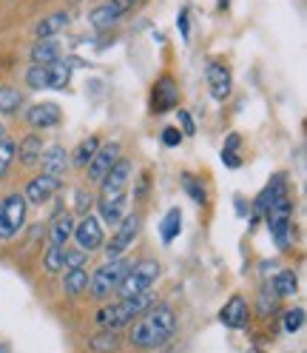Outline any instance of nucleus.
<instances>
[{
  "label": "nucleus",
  "mask_w": 307,
  "mask_h": 353,
  "mask_svg": "<svg viewBox=\"0 0 307 353\" xmlns=\"http://www.w3.org/2000/svg\"><path fill=\"white\" fill-rule=\"evenodd\" d=\"M177 26H180V34H182V40H188V37H191V23H188V12H180V17H177Z\"/></svg>",
  "instance_id": "a19ab883"
},
{
  "label": "nucleus",
  "mask_w": 307,
  "mask_h": 353,
  "mask_svg": "<svg viewBox=\"0 0 307 353\" xmlns=\"http://www.w3.org/2000/svg\"><path fill=\"white\" fill-rule=\"evenodd\" d=\"M180 105V85L173 83V77H160L157 85H154V94H151V112L154 114H165L171 108Z\"/></svg>",
  "instance_id": "9d476101"
},
{
  "label": "nucleus",
  "mask_w": 307,
  "mask_h": 353,
  "mask_svg": "<svg viewBox=\"0 0 307 353\" xmlns=\"http://www.w3.org/2000/svg\"><path fill=\"white\" fill-rule=\"evenodd\" d=\"M74 242H77V248L85 251V254H94L105 245V234H103V223L94 216V214H85L80 216L77 223H74Z\"/></svg>",
  "instance_id": "6e6552de"
},
{
  "label": "nucleus",
  "mask_w": 307,
  "mask_h": 353,
  "mask_svg": "<svg viewBox=\"0 0 307 353\" xmlns=\"http://www.w3.org/2000/svg\"><path fill=\"white\" fill-rule=\"evenodd\" d=\"M69 151H65L63 145H49V148H43V157H40V165H43V174L46 176H57V180H63V174L69 171Z\"/></svg>",
  "instance_id": "2eb2a0df"
},
{
  "label": "nucleus",
  "mask_w": 307,
  "mask_h": 353,
  "mask_svg": "<svg viewBox=\"0 0 307 353\" xmlns=\"http://www.w3.org/2000/svg\"><path fill=\"white\" fill-rule=\"evenodd\" d=\"M112 3H114V6L120 9V12H125V9L131 6V3H134V0H112Z\"/></svg>",
  "instance_id": "c03bdc74"
},
{
  "label": "nucleus",
  "mask_w": 307,
  "mask_h": 353,
  "mask_svg": "<svg viewBox=\"0 0 307 353\" xmlns=\"http://www.w3.org/2000/svg\"><path fill=\"white\" fill-rule=\"evenodd\" d=\"M60 120H63V112L57 103H34L26 112V123L32 128H54L60 125Z\"/></svg>",
  "instance_id": "4468645a"
},
{
  "label": "nucleus",
  "mask_w": 307,
  "mask_h": 353,
  "mask_svg": "<svg viewBox=\"0 0 307 353\" xmlns=\"http://www.w3.org/2000/svg\"><path fill=\"white\" fill-rule=\"evenodd\" d=\"M177 117H180V131H182V137H193L196 134V123H193V117L185 112V108H180V112H177Z\"/></svg>",
  "instance_id": "4c0bfd02"
},
{
  "label": "nucleus",
  "mask_w": 307,
  "mask_h": 353,
  "mask_svg": "<svg viewBox=\"0 0 307 353\" xmlns=\"http://www.w3.org/2000/svg\"><path fill=\"white\" fill-rule=\"evenodd\" d=\"M208 88H211V97L219 100V103H225L231 97L233 83H231V72L225 69L222 63H211L208 65Z\"/></svg>",
  "instance_id": "dca6fc26"
},
{
  "label": "nucleus",
  "mask_w": 307,
  "mask_h": 353,
  "mask_svg": "<svg viewBox=\"0 0 307 353\" xmlns=\"http://www.w3.org/2000/svg\"><path fill=\"white\" fill-rule=\"evenodd\" d=\"M26 208L29 203L23 200L20 191H12L0 200V242H9L26 223Z\"/></svg>",
  "instance_id": "423d86ee"
},
{
  "label": "nucleus",
  "mask_w": 307,
  "mask_h": 353,
  "mask_svg": "<svg viewBox=\"0 0 307 353\" xmlns=\"http://www.w3.org/2000/svg\"><path fill=\"white\" fill-rule=\"evenodd\" d=\"M282 327H284V334H299L304 327V307H288L282 316Z\"/></svg>",
  "instance_id": "473e14b6"
},
{
  "label": "nucleus",
  "mask_w": 307,
  "mask_h": 353,
  "mask_svg": "<svg viewBox=\"0 0 307 353\" xmlns=\"http://www.w3.org/2000/svg\"><path fill=\"white\" fill-rule=\"evenodd\" d=\"M72 234H74V216H72V211H60V214H54V219H52V231H49L52 245L65 248V242L72 239Z\"/></svg>",
  "instance_id": "6ab92c4d"
},
{
  "label": "nucleus",
  "mask_w": 307,
  "mask_h": 353,
  "mask_svg": "<svg viewBox=\"0 0 307 353\" xmlns=\"http://www.w3.org/2000/svg\"><path fill=\"white\" fill-rule=\"evenodd\" d=\"M120 160V143H105L97 148V154L92 157V163L85 165V176H89V183L100 185L103 176L114 168V163Z\"/></svg>",
  "instance_id": "1a4fd4ad"
},
{
  "label": "nucleus",
  "mask_w": 307,
  "mask_h": 353,
  "mask_svg": "<svg viewBox=\"0 0 307 353\" xmlns=\"http://www.w3.org/2000/svg\"><path fill=\"white\" fill-rule=\"evenodd\" d=\"M60 188H63V180H57V176H46V174H37L34 180H29V185L23 191V200L32 203V205H43V203H49Z\"/></svg>",
  "instance_id": "9b49d317"
},
{
  "label": "nucleus",
  "mask_w": 307,
  "mask_h": 353,
  "mask_svg": "<svg viewBox=\"0 0 307 353\" xmlns=\"http://www.w3.org/2000/svg\"><path fill=\"white\" fill-rule=\"evenodd\" d=\"M85 265H89V254H85V251H69V248H65V271H69V268H85Z\"/></svg>",
  "instance_id": "c9c22d12"
},
{
  "label": "nucleus",
  "mask_w": 307,
  "mask_h": 353,
  "mask_svg": "<svg viewBox=\"0 0 307 353\" xmlns=\"http://www.w3.org/2000/svg\"><path fill=\"white\" fill-rule=\"evenodd\" d=\"M32 65H49L54 60H60V43L52 37V40H37L32 46Z\"/></svg>",
  "instance_id": "5701e85b"
},
{
  "label": "nucleus",
  "mask_w": 307,
  "mask_h": 353,
  "mask_svg": "<svg viewBox=\"0 0 307 353\" xmlns=\"http://www.w3.org/2000/svg\"><path fill=\"white\" fill-rule=\"evenodd\" d=\"M120 345H123V336L117 334V330H105V327L89 339V347H92L94 353H117Z\"/></svg>",
  "instance_id": "a878e982"
},
{
  "label": "nucleus",
  "mask_w": 307,
  "mask_h": 353,
  "mask_svg": "<svg viewBox=\"0 0 307 353\" xmlns=\"http://www.w3.org/2000/svg\"><path fill=\"white\" fill-rule=\"evenodd\" d=\"M97 148H100V140L92 134L89 140H83L77 148H74V165H80V168H85L92 163V157L97 154Z\"/></svg>",
  "instance_id": "2f4dec72"
},
{
  "label": "nucleus",
  "mask_w": 307,
  "mask_h": 353,
  "mask_svg": "<svg viewBox=\"0 0 307 353\" xmlns=\"http://www.w3.org/2000/svg\"><path fill=\"white\" fill-rule=\"evenodd\" d=\"M219 322H222L225 327H233V330H242L248 327L251 322V307L245 302V296H231L225 305H222V311H219Z\"/></svg>",
  "instance_id": "ddd939ff"
},
{
  "label": "nucleus",
  "mask_w": 307,
  "mask_h": 353,
  "mask_svg": "<svg viewBox=\"0 0 307 353\" xmlns=\"http://www.w3.org/2000/svg\"><path fill=\"white\" fill-rule=\"evenodd\" d=\"M177 334V314L165 302H154L128 325V342L140 350H157Z\"/></svg>",
  "instance_id": "f257e3e1"
},
{
  "label": "nucleus",
  "mask_w": 307,
  "mask_h": 353,
  "mask_svg": "<svg viewBox=\"0 0 307 353\" xmlns=\"http://www.w3.org/2000/svg\"><path fill=\"white\" fill-rule=\"evenodd\" d=\"M222 163L228 168H239V165H242V157H239L236 151H222Z\"/></svg>",
  "instance_id": "ea45409f"
},
{
  "label": "nucleus",
  "mask_w": 307,
  "mask_h": 353,
  "mask_svg": "<svg viewBox=\"0 0 307 353\" xmlns=\"http://www.w3.org/2000/svg\"><path fill=\"white\" fill-rule=\"evenodd\" d=\"M140 225H142V216L140 214H125L120 223H117V231L112 236V242H105L103 251L108 259H114V256H123L128 248H131V242L137 239L140 234Z\"/></svg>",
  "instance_id": "0eeeda50"
},
{
  "label": "nucleus",
  "mask_w": 307,
  "mask_h": 353,
  "mask_svg": "<svg viewBox=\"0 0 307 353\" xmlns=\"http://www.w3.org/2000/svg\"><path fill=\"white\" fill-rule=\"evenodd\" d=\"M97 208H100V216H97V219H105L108 225H117L120 219L125 216L128 196H125V191H123V194H112V196H100Z\"/></svg>",
  "instance_id": "f3484780"
},
{
  "label": "nucleus",
  "mask_w": 307,
  "mask_h": 353,
  "mask_svg": "<svg viewBox=\"0 0 307 353\" xmlns=\"http://www.w3.org/2000/svg\"><path fill=\"white\" fill-rule=\"evenodd\" d=\"M271 291H273L279 299H290V296L299 291V276H296L290 268L276 271V276H273V282H271Z\"/></svg>",
  "instance_id": "b1692460"
},
{
  "label": "nucleus",
  "mask_w": 307,
  "mask_h": 353,
  "mask_svg": "<svg viewBox=\"0 0 307 353\" xmlns=\"http://www.w3.org/2000/svg\"><path fill=\"white\" fill-rule=\"evenodd\" d=\"M180 183H182L185 194L191 196V200H193L196 205H205V203H208V194H205V185H202V180H196L193 174H182V176H180Z\"/></svg>",
  "instance_id": "c756f323"
},
{
  "label": "nucleus",
  "mask_w": 307,
  "mask_h": 353,
  "mask_svg": "<svg viewBox=\"0 0 307 353\" xmlns=\"http://www.w3.org/2000/svg\"><path fill=\"white\" fill-rule=\"evenodd\" d=\"M160 279V262L154 259H140V262H131L125 276L120 279L117 285V296L120 299H134V296H142L154 288V282Z\"/></svg>",
  "instance_id": "20e7f679"
},
{
  "label": "nucleus",
  "mask_w": 307,
  "mask_h": 353,
  "mask_svg": "<svg viewBox=\"0 0 307 353\" xmlns=\"http://www.w3.org/2000/svg\"><path fill=\"white\" fill-rule=\"evenodd\" d=\"M17 157L23 165H37L40 157H43V140L37 134H26L17 145Z\"/></svg>",
  "instance_id": "393cba45"
},
{
  "label": "nucleus",
  "mask_w": 307,
  "mask_h": 353,
  "mask_svg": "<svg viewBox=\"0 0 307 353\" xmlns=\"http://www.w3.org/2000/svg\"><path fill=\"white\" fill-rule=\"evenodd\" d=\"M43 271H46V274H60V271H65V248L49 245V251L43 254Z\"/></svg>",
  "instance_id": "c85d7f7f"
},
{
  "label": "nucleus",
  "mask_w": 307,
  "mask_h": 353,
  "mask_svg": "<svg viewBox=\"0 0 307 353\" xmlns=\"http://www.w3.org/2000/svg\"><path fill=\"white\" fill-rule=\"evenodd\" d=\"M128 259L125 256H114V259H105L100 268L89 276V294L94 296V299H108L114 291H117V285H120V279L125 276V271H128Z\"/></svg>",
  "instance_id": "39448f33"
},
{
  "label": "nucleus",
  "mask_w": 307,
  "mask_h": 353,
  "mask_svg": "<svg viewBox=\"0 0 307 353\" xmlns=\"http://www.w3.org/2000/svg\"><path fill=\"white\" fill-rule=\"evenodd\" d=\"M180 143H182V131L180 128H173V125L162 128V145L173 148V145H180Z\"/></svg>",
  "instance_id": "58836bf2"
},
{
  "label": "nucleus",
  "mask_w": 307,
  "mask_h": 353,
  "mask_svg": "<svg viewBox=\"0 0 307 353\" xmlns=\"http://www.w3.org/2000/svg\"><path fill=\"white\" fill-rule=\"evenodd\" d=\"M265 219H268V228H271V234L276 239L279 251H288L290 242H293V200H290L288 188L273 196Z\"/></svg>",
  "instance_id": "7ed1b4c3"
},
{
  "label": "nucleus",
  "mask_w": 307,
  "mask_h": 353,
  "mask_svg": "<svg viewBox=\"0 0 307 353\" xmlns=\"http://www.w3.org/2000/svg\"><path fill=\"white\" fill-rule=\"evenodd\" d=\"M276 302H279V296L271 291V285H265V288L259 291V299H256V314H259L262 319L273 316V314H276Z\"/></svg>",
  "instance_id": "7c9ffc66"
},
{
  "label": "nucleus",
  "mask_w": 307,
  "mask_h": 353,
  "mask_svg": "<svg viewBox=\"0 0 307 353\" xmlns=\"http://www.w3.org/2000/svg\"><path fill=\"white\" fill-rule=\"evenodd\" d=\"M23 105V94L12 85H0V114H14Z\"/></svg>",
  "instance_id": "cd10ccee"
},
{
  "label": "nucleus",
  "mask_w": 307,
  "mask_h": 353,
  "mask_svg": "<svg viewBox=\"0 0 307 353\" xmlns=\"http://www.w3.org/2000/svg\"><path fill=\"white\" fill-rule=\"evenodd\" d=\"M26 83H29V88H49L46 65H32V69L26 72Z\"/></svg>",
  "instance_id": "f704fd0d"
},
{
  "label": "nucleus",
  "mask_w": 307,
  "mask_h": 353,
  "mask_svg": "<svg viewBox=\"0 0 307 353\" xmlns=\"http://www.w3.org/2000/svg\"><path fill=\"white\" fill-rule=\"evenodd\" d=\"M92 205H94V200H92V194L89 191H77V196H74V208H77V214L80 216H85V214H92Z\"/></svg>",
  "instance_id": "e433bc0d"
},
{
  "label": "nucleus",
  "mask_w": 307,
  "mask_h": 353,
  "mask_svg": "<svg viewBox=\"0 0 307 353\" xmlns=\"http://www.w3.org/2000/svg\"><path fill=\"white\" fill-rule=\"evenodd\" d=\"M120 17H123V12L108 0V3H100V6H94L92 9V14H89V23L97 29V32H108L112 26H117L120 23Z\"/></svg>",
  "instance_id": "a211bd4d"
},
{
  "label": "nucleus",
  "mask_w": 307,
  "mask_h": 353,
  "mask_svg": "<svg viewBox=\"0 0 307 353\" xmlns=\"http://www.w3.org/2000/svg\"><path fill=\"white\" fill-rule=\"evenodd\" d=\"M0 140H6V128H3V123H0Z\"/></svg>",
  "instance_id": "a18cd8bd"
},
{
  "label": "nucleus",
  "mask_w": 307,
  "mask_h": 353,
  "mask_svg": "<svg viewBox=\"0 0 307 353\" xmlns=\"http://www.w3.org/2000/svg\"><path fill=\"white\" fill-rule=\"evenodd\" d=\"M131 174H134V163H131V160H117L114 168L103 176V183H100V196L123 194L125 185H128V180H131Z\"/></svg>",
  "instance_id": "f8f14e48"
},
{
  "label": "nucleus",
  "mask_w": 307,
  "mask_h": 353,
  "mask_svg": "<svg viewBox=\"0 0 307 353\" xmlns=\"http://www.w3.org/2000/svg\"><path fill=\"white\" fill-rule=\"evenodd\" d=\"M239 145H242V137H239V134H228V140H225V148H222V151H236Z\"/></svg>",
  "instance_id": "79ce46f5"
},
{
  "label": "nucleus",
  "mask_w": 307,
  "mask_h": 353,
  "mask_svg": "<svg viewBox=\"0 0 307 353\" xmlns=\"http://www.w3.org/2000/svg\"><path fill=\"white\" fill-rule=\"evenodd\" d=\"M157 302L154 299V294H142V296H134V299H117L112 305H103L97 311V325L105 327V330H120V327H128L131 322H134L142 311H148V307Z\"/></svg>",
  "instance_id": "f03ea898"
},
{
  "label": "nucleus",
  "mask_w": 307,
  "mask_h": 353,
  "mask_svg": "<svg viewBox=\"0 0 307 353\" xmlns=\"http://www.w3.org/2000/svg\"><path fill=\"white\" fill-rule=\"evenodd\" d=\"M69 12H52V14H46L37 23V29H34V37L37 40H52L54 34H60L65 26H69Z\"/></svg>",
  "instance_id": "aec40b11"
},
{
  "label": "nucleus",
  "mask_w": 307,
  "mask_h": 353,
  "mask_svg": "<svg viewBox=\"0 0 307 353\" xmlns=\"http://www.w3.org/2000/svg\"><path fill=\"white\" fill-rule=\"evenodd\" d=\"M63 291L65 296H80L89 291V271L85 268H69L63 271Z\"/></svg>",
  "instance_id": "4be33fe9"
},
{
  "label": "nucleus",
  "mask_w": 307,
  "mask_h": 353,
  "mask_svg": "<svg viewBox=\"0 0 307 353\" xmlns=\"http://www.w3.org/2000/svg\"><path fill=\"white\" fill-rule=\"evenodd\" d=\"M180 231H182V211L180 208H171L162 216V223H160V236H162V242L168 245V242H173V239L180 236Z\"/></svg>",
  "instance_id": "bb28decb"
},
{
  "label": "nucleus",
  "mask_w": 307,
  "mask_h": 353,
  "mask_svg": "<svg viewBox=\"0 0 307 353\" xmlns=\"http://www.w3.org/2000/svg\"><path fill=\"white\" fill-rule=\"evenodd\" d=\"M145 188H148V174H142V176H140V185H137V191H134L137 200H142V196H145Z\"/></svg>",
  "instance_id": "37998d69"
},
{
  "label": "nucleus",
  "mask_w": 307,
  "mask_h": 353,
  "mask_svg": "<svg viewBox=\"0 0 307 353\" xmlns=\"http://www.w3.org/2000/svg\"><path fill=\"white\" fill-rule=\"evenodd\" d=\"M14 157H17V145L12 140H0V176L9 174Z\"/></svg>",
  "instance_id": "72a5a7b5"
},
{
  "label": "nucleus",
  "mask_w": 307,
  "mask_h": 353,
  "mask_svg": "<svg viewBox=\"0 0 307 353\" xmlns=\"http://www.w3.org/2000/svg\"><path fill=\"white\" fill-rule=\"evenodd\" d=\"M74 60H77V57H69V60H54V63H49V65H46V72H49V88H57V92H63V88L69 85Z\"/></svg>",
  "instance_id": "412c9836"
},
{
  "label": "nucleus",
  "mask_w": 307,
  "mask_h": 353,
  "mask_svg": "<svg viewBox=\"0 0 307 353\" xmlns=\"http://www.w3.org/2000/svg\"><path fill=\"white\" fill-rule=\"evenodd\" d=\"M228 3H231V0H219V9H228Z\"/></svg>",
  "instance_id": "49530a36"
}]
</instances>
